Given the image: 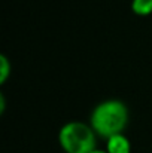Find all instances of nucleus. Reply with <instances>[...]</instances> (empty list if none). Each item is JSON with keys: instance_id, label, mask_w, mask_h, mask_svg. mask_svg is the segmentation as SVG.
I'll return each instance as SVG.
<instances>
[{"instance_id": "423d86ee", "label": "nucleus", "mask_w": 152, "mask_h": 153, "mask_svg": "<svg viewBox=\"0 0 152 153\" xmlns=\"http://www.w3.org/2000/svg\"><path fill=\"white\" fill-rule=\"evenodd\" d=\"M4 111V97L0 95V113Z\"/></svg>"}, {"instance_id": "f03ea898", "label": "nucleus", "mask_w": 152, "mask_h": 153, "mask_svg": "<svg viewBox=\"0 0 152 153\" xmlns=\"http://www.w3.org/2000/svg\"><path fill=\"white\" fill-rule=\"evenodd\" d=\"M96 132L91 125L81 120H72L61 126L58 141L66 153H93L97 147Z\"/></svg>"}, {"instance_id": "20e7f679", "label": "nucleus", "mask_w": 152, "mask_h": 153, "mask_svg": "<svg viewBox=\"0 0 152 153\" xmlns=\"http://www.w3.org/2000/svg\"><path fill=\"white\" fill-rule=\"evenodd\" d=\"M131 9L136 15L146 16L152 13V0H133L131 1Z\"/></svg>"}, {"instance_id": "7ed1b4c3", "label": "nucleus", "mask_w": 152, "mask_h": 153, "mask_svg": "<svg viewBox=\"0 0 152 153\" xmlns=\"http://www.w3.org/2000/svg\"><path fill=\"white\" fill-rule=\"evenodd\" d=\"M107 153H131V143L124 134H116L106 140Z\"/></svg>"}, {"instance_id": "f257e3e1", "label": "nucleus", "mask_w": 152, "mask_h": 153, "mask_svg": "<svg viewBox=\"0 0 152 153\" xmlns=\"http://www.w3.org/2000/svg\"><path fill=\"white\" fill-rule=\"evenodd\" d=\"M128 123V108L121 100H106L97 104L91 113L90 125L97 135L110 138L122 134Z\"/></svg>"}, {"instance_id": "0eeeda50", "label": "nucleus", "mask_w": 152, "mask_h": 153, "mask_svg": "<svg viewBox=\"0 0 152 153\" xmlns=\"http://www.w3.org/2000/svg\"><path fill=\"white\" fill-rule=\"evenodd\" d=\"M93 153H107V152H106V150H100V149H96Z\"/></svg>"}, {"instance_id": "39448f33", "label": "nucleus", "mask_w": 152, "mask_h": 153, "mask_svg": "<svg viewBox=\"0 0 152 153\" xmlns=\"http://www.w3.org/2000/svg\"><path fill=\"white\" fill-rule=\"evenodd\" d=\"M10 76V62L6 55H0V83L3 85Z\"/></svg>"}]
</instances>
